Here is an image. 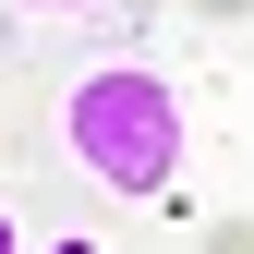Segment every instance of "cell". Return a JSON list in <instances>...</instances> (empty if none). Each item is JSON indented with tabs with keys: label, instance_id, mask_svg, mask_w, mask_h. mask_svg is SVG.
<instances>
[{
	"label": "cell",
	"instance_id": "cell-1",
	"mask_svg": "<svg viewBox=\"0 0 254 254\" xmlns=\"http://www.w3.org/2000/svg\"><path fill=\"white\" fill-rule=\"evenodd\" d=\"M182 85L157 61H85L61 85V157H73L97 194H170L182 182Z\"/></svg>",
	"mask_w": 254,
	"mask_h": 254
},
{
	"label": "cell",
	"instance_id": "cell-2",
	"mask_svg": "<svg viewBox=\"0 0 254 254\" xmlns=\"http://www.w3.org/2000/svg\"><path fill=\"white\" fill-rule=\"evenodd\" d=\"M206 254H254V218H218V230H206Z\"/></svg>",
	"mask_w": 254,
	"mask_h": 254
},
{
	"label": "cell",
	"instance_id": "cell-3",
	"mask_svg": "<svg viewBox=\"0 0 254 254\" xmlns=\"http://www.w3.org/2000/svg\"><path fill=\"white\" fill-rule=\"evenodd\" d=\"M24 12H145V0H24Z\"/></svg>",
	"mask_w": 254,
	"mask_h": 254
},
{
	"label": "cell",
	"instance_id": "cell-4",
	"mask_svg": "<svg viewBox=\"0 0 254 254\" xmlns=\"http://www.w3.org/2000/svg\"><path fill=\"white\" fill-rule=\"evenodd\" d=\"M194 12H206V24H242V12H254V0H194Z\"/></svg>",
	"mask_w": 254,
	"mask_h": 254
},
{
	"label": "cell",
	"instance_id": "cell-5",
	"mask_svg": "<svg viewBox=\"0 0 254 254\" xmlns=\"http://www.w3.org/2000/svg\"><path fill=\"white\" fill-rule=\"evenodd\" d=\"M0 254H24V230H12V218H0Z\"/></svg>",
	"mask_w": 254,
	"mask_h": 254
},
{
	"label": "cell",
	"instance_id": "cell-6",
	"mask_svg": "<svg viewBox=\"0 0 254 254\" xmlns=\"http://www.w3.org/2000/svg\"><path fill=\"white\" fill-rule=\"evenodd\" d=\"M49 254H97V242H49Z\"/></svg>",
	"mask_w": 254,
	"mask_h": 254
}]
</instances>
